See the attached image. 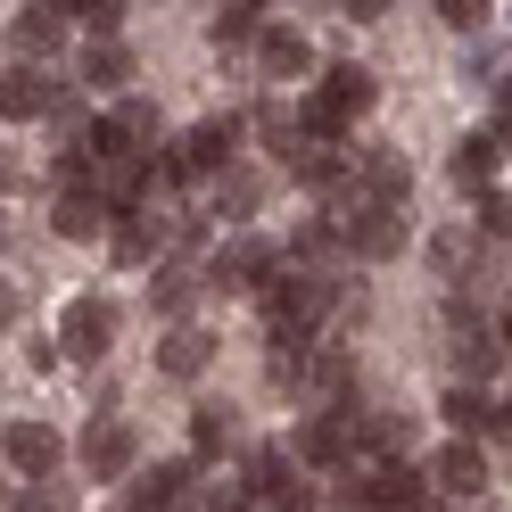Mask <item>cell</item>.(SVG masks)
Returning a JSON list of instances; mask_svg holds the SVG:
<instances>
[{
  "mask_svg": "<svg viewBox=\"0 0 512 512\" xmlns=\"http://www.w3.org/2000/svg\"><path fill=\"white\" fill-rule=\"evenodd\" d=\"M446 356H455V389H471L504 364V323H488L471 290H455V306H446Z\"/></svg>",
  "mask_w": 512,
  "mask_h": 512,
  "instance_id": "1",
  "label": "cell"
},
{
  "mask_svg": "<svg viewBox=\"0 0 512 512\" xmlns=\"http://www.w3.org/2000/svg\"><path fill=\"white\" fill-rule=\"evenodd\" d=\"M240 479L256 488L265 512H314V479H298V455H281V446H248Z\"/></svg>",
  "mask_w": 512,
  "mask_h": 512,
  "instance_id": "2",
  "label": "cell"
},
{
  "mask_svg": "<svg viewBox=\"0 0 512 512\" xmlns=\"http://www.w3.org/2000/svg\"><path fill=\"white\" fill-rule=\"evenodd\" d=\"M356 446H364V413H347V405H323L298 422V463H314V471H347Z\"/></svg>",
  "mask_w": 512,
  "mask_h": 512,
  "instance_id": "3",
  "label": "cell"
},
{
  "mask_svg": "<svg viewBox=\"0 0 512 512\" xmlns=\"http://www.w3.org/2000/svg\"><path fill=\"white\" fill-rule=\"evenodd\" d=\"M273 273H281V248H273L265 232H232V240L207 256V281H215V290H265Z\"/></svg>",
  "mask_w": 512,
  "mask_h": 512,
  "instance_id": "4",
  "label": "cell"
},
{
  "mask_svg": "<svg viewBox=\"0 0 512 512\" xmlns=\"http://www.w3.org/2000/svg\"><path fill=\"white\" fill-rule=\"evenodd\" d=\"M116 347V298H75L58 314V356L67 364H100Z\"/></svg>",
  "mask_w": 512,
  "mask_h": 512,
  "instance_id": "5",
  "label": "cell"
},
{
  "mask_svg": "<svg viewBox=\"0 0 512 512\" xmlns=\"http://www.w3.org/2000/svg\"><path fill=\"white\" fill-rule=\"evenodd\" d=\"M75 455H83V479H124V488L141 479V446H133V430H124L116 413H100V422L83 430Z\"/></svg>",
  "mask_w": 512,
  "mask_h": 512,
  "instance_id": "6",
  "label": "cell"
},
{
  "mask_svg": "<svg viewBox=\"0 0 512 512\" xmlns=\"http://www.w3.org/2000/svg\"><path fill=\"white\" fill-rule=\"evenodd\" d=\"M174 157H182V166H190V182H199V174H232L240 166V116H207V124H190V133L174 141Z\"/></svg>",
  "mask_w": 512,
  "mask_h": 512,
  "instance_id": "7",
  "label": "cell"
},
{
  "mask_svg": "<svg viewBox=\"0 0 512 512\" xmlns=\"http://www.w3.org/2000/svg\"><path fill=\"white\" fill-rule=\"evenodd\" d=\"M116 207H108V190L100 182H83V190H58L50 199V232L58 240H116Z\"/></svg>",
  "mask_w": 512,
  "mask_h": 512,
  "instance_id": "8",
  "label": "cell"
},
{
  "mask_svg": "<svg viewBox=\"0 0 512 512\" xmlns=\"http://www.w3.org/2000/svg\"><path fill=\"white\" fill-rule=\"evenodd\" d=\"M405 240H413L405 207H356V215H347V256H364V265H389V256H405Z\"/></svg>",
  "mask_w": 512,
  "mask_h": 512,
  "instance_id": "9",
  "label": "cell"
},
{
  "mask_svg": "<svg viewBox=\"0 0 512 512\" xmlns=\"http://www.w3.org/2000/svg\"><path fill=\"white\" fill-rule=\"evenodd\" d=\"M58 463H67V438H58L50 422H9V471L34 479V488H50Z\"/></svg>",
  "mask_w": 512,
  "mask_h": 512,
  "instance_id": "10",
  "label": "cell"
},
{
  "mask_svg": "<svg viewBox=\"0 0 512 512\" xmlns=\"http://www.w3.org/2000/svg\"><path fill=\"white\" fill-rule=\"evenodd\" d=\"M190 479H199V455H174V463H149L133 488H124V512H182Z\"/></svg>",
  "mask_w": 512,
  "mask_h": 512,
  "instance_id": "11",
  "label": "cell"
},
{
  "mask_svg": "<svg viewBox=\"0 0 512 512\" xmlns=\"http://www.w3.org/2000/svg\"><path fill=\"white\" fill-rule=\"evenodd\" d=\"M422 471H430L438 496H479V488H488V446H479V438H446Z\"/></svg>",
  "mask_w": 512,
  "mask_h": 512,
  "instance_id": "12",
  "label": "cell"
},
{
  "mask_svg": "<svg viewBox=\"0 0 512 512\" xmlns=\"http://www.w3.org/2000/svg\"><path fill=\"white\" fill-rule=\"evenodd\" d=\"M58 108H67V83H50L42 67H17V58H9V75H0V116H58Z\"/></svg>",
  "mask_w": 512,
  "mask_h": 512,
  "instance_id": "13",
  "label": "cell"
},
{
  "mask_svg": "<svg viewBox=\"0 0 512 512\" xmlns=\"http://www.w3.org/2000/svg\"><path fill=\"white\" fill-rule=\"evenodd\" d=\"M430 471H413V463H380L372 471V512H438L430 504Z\"/></svg>",
  "mask_w": 512,
  "mask_h": 512,
  "instance_id": "14",
  "label": "cell"
},
{
  "mask_svg": "<svg viewBox=\"0 0 512 512\" xmlns=\"http://www.w3.org/2000/svg\"><path fill=\"white\" fill-rule=\"evenodd\" d=\"M67 17H75V9H42V0L9 17V42L25 50V67H34V58H50V50H67Z\"/></svg>",
  "mask_w": 512,
  "mask_h": 512,
  "instance_id": "15",
  "label": "cell"
},
{
  "mask_svg": "<svg viewBox=\"0 0 512 512\" xmlns=\"http://www.w3.org/2000/svg\"><path fill=\"white\" fill-rule=\"evenodd\" d=\"M256 67H265L273 83H298L314 67V42L298 34V25H265V42H256Z\"/></svg>",
  "mask_w": 512,
  "mask_h": 512,
  "instance_id": "16",
  "label": "cell"
},
{
  "mask_svg": "<svg viewBox=\"0 0 512 512\" xmlns=\"http://www.w3.org/2000/svg\"><path fill=\"white\" fill-rule=\"evenodd\" d=\"M356 166H364V199H372V207H405L413 166H405L397 149H356Z\"/></svg>",
  "mask_w": 512,
  "mask_h": 512,
  "instance_id": "17",
  "label": "cell"
},
{
  "mask_svg": "<svg viewBox=\"0 0 512 512\" xmlns=\"http://www.w3.org/2000/svg\"><path fill=\"white\" fill-rule=\"evenodd\" d=\"M232 446H240V422H232V405H223V397H207V405H190V455H232Z\"/></svg>",
  "mask_w": 512,
  "mask_h": 512,
  "instance_id": "18",
  "label": "cell"
},
{
  "mask_svg": "<svg viewBox=\"0 0 512 512\" xmlns=\"http://www.w3.org/2000/svg\"><path fill=\"white\" fill-rule=\"evenodd\" d=\"M199 281H207L199 265H157V273H149V306L182 331V314H190V298H199Z\"/></svg>",
  "mask_w": 512,
  "mask_h": 512,
  "instance_id": "19",
  "label": "cell"
},
{
  "mask_svg": "<svg viewBox=\"0 0 512 512\" xmlns=\"http://www.w3.org/2000/svg\"><path fill=\"white\" fill-rule=\"evenodd\" d=\"M496 413H504V405H488V389H446V397H438V422L455 430V438H488Z\"/></svg>",
  "mask_w": 512,
  "mask_h": 512,
  "instance_id": "20",
  "label": "cell"
},
{
  "mask_svg": "<svg viewBox=\"0 0 512 512\" xmlns=\"http://www.w3.org/2000/svg\"><path fill=\"white\" fill-rule=\"evenodd\" d=\"M207 356H215V339H207V331H190V323L157 339V372H166V380H199Z\"/></svg>",
  "mask_w": 512,
  "mask_h": 512,
  "instance_id": "21",
  "label": "cell"
},
{
  "mask_svg": "<svg viewBox=\"0 0 512 512\" xmlns=\"http://www.w3.org/2000/svg\"><path fill=\"white\" fill-rule=\"evenodd\" d=\"M207 42H215V50H256V42H265V9H248V0H223V9L207 17Z\"/></svg>",
  "mask_w": 512,
  "mask_h": 512,
  "instance_id": "22",
  "label": "cell"
},
{
  "mask_svg": "<svg viewBox=\"0 0 512 512\" xmlns=\"http://www.w3.org/2000/svg\"><path fill=\"white\" fill-rule=\"evenodd\" d=\"M83 83L133 100V50H124V42H91V50H83Z\"/></svg>",
  "mask_w": 512,
  "mask_h": 512,
  "instance_id": "23",
  "label": "cell"
},
{
  "mask_svg": "<svg viewBox=\"0 0 512 512\" xmlns=\"http://www.w3.org/2000/svg\"><path fill=\"white\" fill-rule=\"evenodd\" d=\"M157 248H166V223H157V215H124V223H116V240H108L116 265H149Z\"/></svg>",
  "mask_w": 512,
  "mask_h": 512,
  "instance_id": "24",
  "label": "cell"
},
{
  "mask_svg": "<svg viewBox=\"0 0 512 512\" xmlns=\"http://www.w3.org/2000/svg\"><path fill=\"white\" fill-rule=\"evenodd\" d=\"M471 240H479L471 223H446V232L430 240V273H438V281H479V273H471Z\"/></svg>",
  "mask_w": 512,
  "mask_h": 512,
  "instance_id": "25",
  "label": "cell"
},
{
  "mask_svg": "<svg viewBox=\"0 0 512 512\" xmlns=\"http://www.w3.org/2000/svg\"><path fill=\"white\" fill-rule=\"evenodd\" d=\"M496 166H504V141H496V133H471V141L455 149V182H463V190H479Z\"/></svg>",
  "mask_w": 512,
  "mask_h": 512,
  "instance_id": "26",
  "label": "cell"
},
{
  "mask_svg": "<svg viewBox=\"0 0 512 512\" xmlns=\"http://www.w3.org/2000/svg\"><path fill=\"white\" fill-rule=\"evenodd\" d=\"M256 199H265V174H248V166H232V174L215 182V207L232 215V223H240V215H256Z\"/></svg>",
  "mask_w": 512,
  "mask_h": 512,
  "instance_id": "27",
  "label": "cell"
},
{
  "mask_svg": "<svg viewBox=\"0 0 512 512\" xmlns=\"http://www.w3.org/2000/svg\"><path fill=\"white\" fill-rule=\"evenodd\" d=\"M405 438H413V422H405L397 405H372V413H364V446H380L389 463H397V446H405Z\"/></svg>",
  "mask_w": 512,
  "mask_h": 512,
  "instance_id": "28",
  "label": "cell"
},
{
  "mask_svg": "<svg viewBox=\"0 0 512 512\" xmlns=\"http://www.w3.org/2000/svg\"><path fill=\"white\" fill-rule=\"evenodd\" d=\"M199 512H265V504H256L248 479H215V488L199 496Z\"/></svg>",
  "mask_w": 512,
  "mask_h": 512,
  "instance_id": "29",
  "label": "cell"
},
{
  "mask_svg": "<svg viewBox=\"0 0 512 512\" xmlns=\"http://www.w3.org/2000/svg\"><path fill=\"white\" fill-rule=\"evenodd\" d=\"M75 17H83V34H91V42H116V34H124V0H83Z\"/></svg>",
  "mask_w": 512,
  "mask_h": 512,
  "instance_id": "30",
  "label": "cell"
},
{
  "mask_svg": "<svg viewBox=\"0 0 512 512\" xmlns=\"http://www.w3.org/2000/svg\"><path fill=\"white\" fill-rule=\"evenodd\" d=\"M471 232H496V240H512V199H504V190H488V199H479Z\"/></svg>",
  "mask_w": 512,
  "mask_h": 512,
  "instance_id": "31",
  "label": "cell"
},
{
  "mask_svg": "<svg viewBox=\"0 0 512 512\" xmlns=\"http://www.w3.org/2000/svg\"><path fill=\"white\" fill-rule=\"evenodd\" d=\"M438 17H446V25H455V34H471V25H479V17H488V9H479V0H438Z\"/></svg>",
  "mask_w": 512,
  "mask_h": 512,
  "instance_id": "32",
  "label": "cell"
},
{
  "mask_svg": "<svg viewBox=\"0 0 512 512\" xmlns=\"http://www.w3.org/2000/svg\"><path fill=\"white\" fill-rule=\"evenodd\" d=\"M479 512H496V504H479Z\"/></svg>",
  "mask_w": 512,
  "mask_h": 512,
  "instance_id": "33",
  "label": "cell"
}]
</instances>
